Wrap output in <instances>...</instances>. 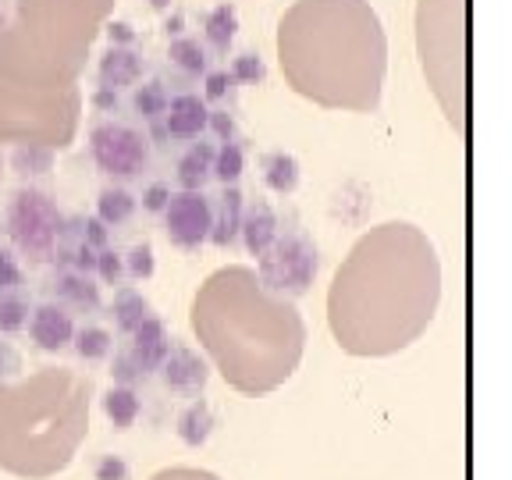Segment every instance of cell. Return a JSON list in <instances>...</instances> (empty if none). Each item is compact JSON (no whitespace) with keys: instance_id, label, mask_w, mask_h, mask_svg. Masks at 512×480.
<instances>
[{"instance_id":"603a6c76","label":"cell","mask_w":512,"mask_h":480,"mask_svg":"<svg viewBox=\"0 0 512 480\" xmlns=\"http://www.w3.org/2000/svg\"><path fill=\"white\" fill-rule=\"evenodd\" d=\"M260 168H264V182L271 192H281V196H288V192H296L299 185V160L292 157V153L285 150H271L260 157Z\"/></svg>"},{"instance_id":"ab89813d","label":"cell","mask_w":512,"mask_h":480,"mask_svg":"<svg viewBox=\"0 0 512 480\" xmlns=\"http://www.w3.org/2000/svg\"><path fill=\"white\" fill-rule=\"evenodd\" d=\"M89 107L100 114H118L121 111V93L118 89H107V86H96L89 93Z\"/></svg>"},{"instance_id":"e575fe53","label":"cell","mask_w":512,"mask_h":480,"mask_svg":"<svg viewBox=\"0 0 512 480\" xmlns=\"http://www.w3.org/2000/svg\"><path fill=\"white\" fill-rule=\"evenodd\" d=\"M96 274H100L104 285H121V278H125V256H118L107 246L96 249Z\"/></svg>"},{"instance_id":"4fadbf2b","label":"cell","mask_w":512,"mask_h":480,"mask_svg":"<svg viewBox=\"0 0 512 480\" xmlns=\"http://www.w3.org/2000/svg\"><path fill=\"white\" fill-rule=\"evenodd\" d=\"M29 335H32V342H36V349H43V352L68 349V345H72V338H75L72 310H68L64 303H57V299L40 303L29 317Z\"/></svg>"},{"instance_id":"44dd1931","label":"cell","mask_w":512,"mask_h":480,"mask_svg":"<svg viewBox=\"0 0 512 480\" xmlns=\"http://www.w3.org/2000/svg\"><path fill=\"white\" fill-rule=\"evenodd\" d=\"M214 143H192L189 150L178 157V185L182 189H203L214 178Z\"/></svg>"},{"instance_id":"cb8c5ba5","label":"cell","mask_w":512,"mask_h":480,"mask_svg":"<svg viewBox=\"0 0 512 480\" xmlns=\"http://www.w3.org/2000/svg\"><path fill=\"white\" fill-rule=\"evenodd\" d=\"M168 104H171L168 86H164L160 79L136 82V86H132V96H128V107H132V114H136V118H143V121L164 118Z\"/></svg>"},{"instance_id":"1f68e13d","label":"cell","mask_w":512,"mask_h":480,"mask_svg":"<svg viewBox=\"0 0 512 480\" xmlns=\"http://www.w3.org/2000/svg\"><path fill=\"white\" fill-rule=\"evenodd\" d=\"M29 299L18 296L15 288L11 292H0V335H15L29 324Z\"/></svg>"},{"instance_id":"ee69618b","label":"cell","mask_w":512,"mask_h":480,"mask_svg":"<svg viewBox=\"0 0 512 480\" xmlns=\"http://www.w3.org/2000/svg\"><path fill=\"white\" fill-rule=\"evenodd\" d=\"M207 128L214 132L217 139H221V143H232V139H235V118L228 111H210Z\"/></svg>"},{"instance_id":"ba28073f","label":"cell","mask_w":512,"mask_h":480,"mask_svg":"<svg viewBox=\"0 0 512 480\" xmlns=\"http://www.w3.org/2000/svg\"><path fill=\"white\" fill-rule=\"evenodd\" d=\"M4 221H8L11 246H15L29 264H47V260H54L57 246H61L64 214L57 210V203L50 200L47 192L22 185V189L11 196L8 217H4Z\"/></svg>"},{"instance_id":"7bdbcfd3","label":"cell","mask_w":512,"mask_h":480,"mask_svg":"<svg viewBox=\"0 0 512 480\" xmlns=\"http://www.w3.org/2000/svg\"><path fill=\"white\" fill-rule=\"evenodd\" d=\"M168 200H171V185L153 182L150 189L143 192V210H150V214H164V207H168Z\"/></svg>"},{"instance_id":"836d02e7","label":"cell","mask_w":512,"mask_h":480,"mask_svg":"<svg viewBox=\"0 0 512 480\" xmlns=\"http://www.w3.org/2000/svg\"><path fill=\"white\" fill-rule=\"evenodd\" d=\"M228 72H232L235 82H246V86H256V82L267 79V68H264V61H260V54H249V50L235 57Z\"/></svg>"},{"instance_id":"c3c4849f","label":"cell","mask_w":512,"mask_h":480,"mask_svg":"<svg viewBox=\"0 0 512 480\" xmlns=\"http://www.w3.org/2000/svg\"><path fill=\"white\" fill-rule=\"evenodd\" d=\"M153 11H171V0H150Z\"/></svg>"},{"instance_id":"d6a6232c","label":"cell","mask_w":512,"mask_h":480,"mask_svg":"<svg viewBox=\"0 0 512 480\" xmlns=\"http://www.w3.org/2000/svg\"><path fill=\"white\" fill-rule=\"evenodd\" d=\"M153 246L150 242H136V246L128 249V256H125V274L132 281H146V278H153Z\"/></svg>"},{"instance_id":"5bb4252c","label":"cell","mask_w":512,"mask_h":480,"mask_svg":"<svg viewBox=\"0 0 512 480\" xmlns=\"http://www.w3.org/2000/svg\"><path fill=\"white\" fill-rule=\"evenodd\" d=\"M160 377H164V384H168L171 392L196 395L207 388L210 367L196 349H189V345H182V342H171V352H168V360H164V367H160Z\"/></svg>"},{"instance_id":"f546056e","label":"cell","mask_w":512,"mask_h":480,"mask_svg":"<svg viewBox=\"0 0 512 480\" xmlns=\"http://www.w3.org/2000/svg\"><path fill=\"white\" fill-rule=\"evenodd\" d=\"M242 171H246V150H242L239 139L217 146V153H214V178L217 182L235 185L242 178Z\"/></svg>"},{"instance_id":"ffe728a7","label":"cell","mask_w":512,"mask_h":480,"mask_svg":"<svg viewBox=\"0 0 512 480\" xmlns=\"http://www.w3.org/2000/svg\"><path fill=\"white\" fill-rule=\"evenodd\" d=\"M153 313V306H150V299L139 292V288H132V285H121L118 292H114V299H111V313L107 317L114 320V328L121 331V335H132V331L143 324L146 317Z\"/></svg>"},{"instance_id":"3957f363","label":"cell","mask_w":512,"mask_h":480,"mask_svg":"<svg viewBox=\"0 0 512 480\" xmlns=\"http://www.w3.org/2000/svg\"><path fill=\"white\" fill-rule=\"evenodd\" d=\"M288 86L328 111H377L388 40L367 0H296L278 25Z\"/></svg>"},{"instance_id":"d6986e66","label":"cell","mask_w":512,"mask_h":480,"mask_svg":"<svg viewBox=\"0 0 512 480\" xmlns=\"http://www.w3.org/2000/svg\"><path fill=\"white\" fill-rule=\"evenodd\" d=\"M242 192L235 185H224V192L217 196L214 203V228H210V242L217 249H232L239 242V232H242Z\"/></svg>"},{"instance_id":"5b68a950","label":"cell","mask_w":512,"mask_h":480,"mask_svg":"<svg viewBox=\"0 0 512 480\" xmlns=\"http://www.w3.org/2000/svg\"><path fill=\"white\" fill-rule=\"evenodd\" d=\"M114 0H15L0 29V79L32 89L75 86Z\"/></svg>"},{"instance_id":"bcb514c9","label":"cell","mask_w":512,"mask_h":480,"mask_svg":"<svg viewBox=\"0 0 512 480\" xmlns=\"http://www.w3.org/2000/svg\"><path fill=\"white\" fill-rule=\"evenodd\" d=\"M150 125V132H146V139H150L153 146H168L171 143V136H168V128H164V121H146Z\"/></svg>"},{"instance_id":"277c9868","label":"cell","mask_w":512,"mask_h":480,"mask_svg":"<svg viewBox=\"0 0 512 480\" xmlns=\"http://www.w3.org/2000/svg\"><path fill=\"white\" fill-rule=\"evenodd\" d=\"M89 377L68 367L0 384V470L50 480L72 463L89 434Z\"/></svg>"},{"instance_id":"9a60e30c","label":"cell","mask_w":512,"mask_h":480,"mask_svg":"<svg viewBox=\"0 0 512 480\" xmlns=\"http://www.w3.org/2000/svg\"><path fill=\"white\" fill-rule=\"evenodd\" d=\"M207 118H210V107L203 96L196 93H178L171 96L168 111H164V128H168V136L175 143H192V139H200L207 132Z\"/></svg>"},{"instance_id":"d4e9b609","label":"cell","mask_w":512,"mask_h":480,"mask_svg":"<svg viewBox=\"0 0 512 480\" xmlns=\"http://www.w3.org/2000/svg\"><path fill=\"white\" fill-rule=\"evenodd\" d=\"M139 413H143V402H139L136 388L114 384L111 392H104V416L114 424V431H128L139 420Z\"/></svg>"},{"instance_id":"7dc6e473","label":"cell","mask_w":512,"mask_h":480,"mask_svg":"<svg viewBox=\"0 0 512 480\" xmlns=\"http://www.w3.org/2000/svg\"><path fill=\"white\" fill-rule=\"evenodd\" d=\"M164 32H168V40H178L185 32V15L182 11H171L168 18H164Z\"/></svg>"},{"instance_id":"2e32d148","label":"cell","mask_w":512,"mask_h":480,"mask_svg":"<svg viewBox=\"0 0 512 480\" xmlns=\"http://www.w3.org/2000/svg\"><path fill=\"white\" fill-rule=\"evenodd\" d=\"M96 79L107 89H132L143 79V57L136 47H107L96 64Z\"/></svg>"},{"instance_id":"4316f807","label":"cell","mask_w":512,"mask_h":480,"mask_svg":"<svg viewBox=\"0 0 512 480\" xmlns=\"http://www.w3.org/2000/svg\"><path fill=\"white\" fill-rule=\"evenodd\" d=\"M168 61L175 64L182 75H189V79H196V75H207V68H210L207 43L192 40V36H178V40L168 43Z\"/></svg>"},{"instance_id":"b9f144b4","label":"cell","mask_w":512,"mask_h":480,"mask_svg":"<svg viewBox=\"0 0 512 480\" xmlns=\"http://www.w3.org/2000/svg\"><path fill=\"white\" fill-rule=\"evenodd\" d=\"M107 239H111V232L100 217H82V242H89L93 249H104Z\"/></svg>"},{"instance_id":"9c48e42d","label":"cell","mask_w":512,"mask_h":480,"mask_svg":"<svg viewBox=\"0 0 512 480\" xmlns=\"http://www.w3.org/2000/svg\"><path fill=\"white\" fill-rule=\"evenodd\" d=\"M320 256L310 235L303 232H285L274 239L267 253L256 256V278L260 285L281 299H299L310 292L313 278H317Z\"/></svg>"},{"instance_id":"f1b7e54d","label":"cell","mask_w":512,"mask_h":480,"mask_svg":"<svg viewBox=\"0 0 512 480\" xmlns=\"http://www.w3.org/2000/svg\"><path fill=\"white\" fill-rule=\"evenodd\" d=\"M136 214V196L121 185H107L100 196H96V217L111 228V224H125L128 217Z\"/></svg>"},{"instance_id":"f907efd6","label":"cell","mask_w":512,"mask_h":480,"mask_svg":"<svg viewBox=\"0 0 512 480\" xmlns=\"http://www.w3.org/2000/svg\"><path fill=\"white\" fill-rule=\"evenodd\" d=\"M0 175H4V150H0Z\"/></svg>"},{"instance_id":"f6af8a7d","label":"cell","mask_w":512,"mask_h":480,"mask_svg":"<svg viewBox=\"0 0 512 480\" xmlns=\"http://www.w3.org/2000/svg\"><path fill=\"white\" fill-rule=\"evenodd\" d=\"M150 480H221V477H214L210 470H189V466H178V470H160L157 477H150Z\"/></svg>"},{"instance_id":"74e56055","label":"cell","mask_w":512,"mask_h":480,"mask_svg":"<svg viewBox=\"0 0 512 480\" xmlns=\"http://www.w3.org/2000/svg\"><path fill=\"white\" fill-rule=\"evenodd\" d=\"M93 480H128V463L121 456H114V452H107V456L96 459Z\"/></svg>"},{"instance_id":"60d3db41","label":"cell","mask_w":512,"mask_h":480,"mask_svg":"<svg viewBox=\"0 0 512 480\" xmlns=\"http://www.w3.org/2000/svg\"><path fill=\"white\" fill-rule=\"evenodd\" d=\"M232 86H235V79H232V72H207V89H203V100H224V96L232 93Z\"/></svg>"},{"instance_id":"484cf974","label":"cell","mask_w":512,"mask_h":480,"mask_svg":"<svg viewBox=\"0 0 512 480\" xmlns=\"http://www.w3.org/2000/svg\"><path fill=\"white\" fill-rule=\"evenodd\" d=\"M178 438L185 441L189 448H200L207 445V438L214 434V413H210L207 402H192V406H185L182 413H178Z\"/></svg>"},{"instance_id":"f35d334b","label":"cell","mask_w":512,"mask_h":480,"mask_svg":"<svg viewBox=\"0 0 512 480\" xmlns=\"http://www.w3.org/2000/svg\"><path fill=\"white\" fill-rule=\"evenodd\" d=\"M22 370H25L22 352H18L11 342H0V384H4V381H15V377L22 374Z\"/></svg>"},{"instance_id":"681fc988","label":"cell","mask_w":512,"mask_h":480,"mask_svg":"<svg viewBox=\"0 0 512 480\" xmlns=\"http://www.w3.org/2000/svg\"><path fill=\"white\" fill-rule=\"evenodd\" d=\"M4 25H8V8L0 4V29H4Z\"/></svg>"},{"instance_id":"8fae6325","label":"cell","mask_w":512,"mask_h":480,"mask_svg":"<svg viewBox=\"0 0 512 480\" xmlns=\"http://www.w3.org/2000/svg\"><path fill=\"white\" fill-rule=\"evenodd\" d=\"M171 342H175V338L168 335V324L150 313V317L128 335V342L114 352V363H111L114 381L132 388L136 381H146L150 374H157V370L164 367V360H168Z\"/></svg>"},{"instance_id":"4dcf8cb0","label":"cell","mask_w":512,"mask_h":480,"mask_svg":"<svg viewBox=\"0 0 512 480\" xmlns=\"http://www.w3.org/2000/svg\"><path fill=\"white\" fill-rule=\"evenodd\" d=\"M72 345L82 360H104V356H111V349H114V335L107 328L86 324V328H75Z\"/></svg>"},{"instance_id":"6da1fadb","label":"cell","mask_w":512,"mask_h":480,"mask_svg":"<svg viewBox=\"0 0 512 480\" xmlns=\"http://www.w3.org/2000/svg\"><path fill=\"white\" fill-rule=\"evenodd\" d=\"M438 299L434 242L416 224H381L335 271L328 292L331 335L352 356H392L431 328Z\"/></svg>"},{"instance_id":"83f0119b","label":"cell","mask_w":512,"mask_h":480,"mask_svg":"<svg viewBox=\"0 0 512 480\" xmlns=\"http://www.w3.org/2000/svg\"><path fill=\"white\" fill-rule=\"evenodd\" d=\"M8 164L18 178L29 182V178H40V175H47V171H54V150L40 143H18L15 150H11Z\"/></svg>"},{"instance_id":"8d00e7d4","label":"cell","mask_w":512,"mask_h":480,"mask_svg":"<svg viewBox=\"0 0 512 480\" xmlns=\"http://www.w3.org/2000/svg\"><path fill=\"white\" fill-rule=\"evenodd\" d=\"M104 36L111 47H136L139 40V32L132 22H121V18H107L104 22Z\"/></svg>"},{"instance_id":"d590c367","label":"cell","mask_w":512,"mask_h":480,"mask_svg":"<svg viewBox=\"0 0 512 480\" xmlns=\"http://www.w3.org/2000/svg\"><path fill=\"white\" fill-rule=\"evenodd\" d=\"M22 281H25V274H22V264H18V256L0 246V292L22 288Z\"/></svg>"},{"instance_id":"7402d4cb","label":"cell","mask_w":512,"mask_h":480,"mask_svg":"<svg viewBox=\"0 0 512 480\" xmlns=\"http://www.w3.org/2000/svg\"><path fill=\"white\" fill-rule=\"evenodd\" d=\"M235 32H239V15H235V4L221 0L207 18H203V43H207L214 54H228L235 43Z\"/></svg>"},{"instance_id":"30bf717a","label":"cell","mask_w":512,"mask_h":480,"mask_svg":"<svg viewBox=\"0 0 512 480\" xmlns=\"http://www.w3.org/2000/svg\"><path fill=\"white\" fill-rule=\"evenodd\" d=\"M89 157L107 178L128 182L150 168V139L143 128L125 121H96L89 128Z\"/></svg>"},{"instance_id":"8992f818","label":"cell","mask_w":512,"mask_h":480,"mask_svg":"<svg viewBox=\"0 0 512 480\" xmlns=\"http://www.w3.org/2000/svg\"><path fill=\"white\" fill-rule=\"evenodd\" d=\"M416 43L441 111L466 132V0H420Z\"/></svg>"},{"instance_id":"52a82bcc","label":"cell","mask_w":512,"mask_h":480,"mask_svg":"<svg viewBox=\"0 0 512 480\" xmlns=\"http://www.w3.org/2000/svg\"><path fill=\"white\" fill-rule=\"evenodd\" d=\"M79 114V86L32 89L0 79V146L40 143L50 150H68L79 132Z\"/></svg>"},{"instance_id":"7a4b0ae2","label":"cell","mask_w":512,"mask_h":480,"mask_svg":"<svg viewBox=\"0 0 512 480\" xmlns=\"http://www.w3.org/2000/svg\"><path fill=\"white\" fill-rule=\"evenodd\" d=\"M192 331L217 374L242 395H267L296 374L306 324L292 299L271 296L253 267H221L192 299Z\"/></svg>"},{"instance_id":"e0dca14e","label":"cell","mask_w":512,"mask_h":480,"mask_svg":"<svg viewBox=\"0 0 512 480\" xmlns=\"http://www.w3.org/2000/svg\"><path fill=\"white\" fill-rule=\"evenodd\" d=\"M278 235H281V221H278V214H274L271 203L253 200L246 210H242V232H239V239L246 242L249 256L267 253V249L274 246V239H278Z\"/></svg>"},{"instance_id":"7c38bea8","label":"cell","mask_w":512,"mask_h":480,"mask_svg":"<svg viewBox=\"0 0 512 480\" xmlns=\"http://www.w3.org/2000/svg\"><path fill=\"white\" fill-rule=\"evenodd\" d=\"M210 228H214V203H210L207 192H171L168 207H164V232H168L171 246L192 253V249H200L210 239Z\"/></svg>"},{"instance_id":"ac0fdd59","label":"cell","mask_w":512,"mask_h":480,"mask_svg":"<svg viewBox=\"0 0 512 480\" xmlns=\"http://www.w3.org/2000/svg\"><path fill=\"white\" fill-rule=\"evenodd\" d=\"M50 292H54L57 303L72 306V310H100V285L89 274L72 271V267H61L50 278Z\"/></svg>"}]
</instances>
